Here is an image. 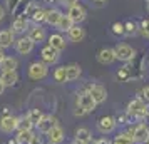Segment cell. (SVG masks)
Instances as JSON below:
<instances>
[{"label": "cell", "mask_w": 149, "mask_h": 144, "mask_svg": "<svg viewBox=\"0 0 149 144\" xmlns=\"http://www.w3.org/2000/svg\"><path fill=\"white\" fill-rule=\"evenodd\" d=\"M127 116L129 119H134V121H142L146 116H149V107L148 104L144 102L142 99H132L131 102L127 104Z\"/></svg>", "instance_id": "1"}, {"label": "cell", "mask_w": 149, "mask_h": 144, "mask_svg": "<svg viewBox=\"0 0 149 144\" xmlns=\"http://www.w3.org/2000/svg\"><path fill=\"white\" fill-rule=\"evenodd\" d=\"M47 74H49V67L44 62H32L29 65V77L32 81H42V79L47 77Z\"/></svg>", "instance_id": "2"}, {"label": "cell", "mask_w": 149, "mask_h": 144, "mask_svg": "<svg viewBox=\"0 0 149 144\" xmlns=\"http://www.w3.org/2000/svg\"><path fill=\"white\" fill-rule=\"evenodd\" d=\"M95 106H97V102L94 101V97L91 96V92H89V90H82L81 94L77 96V107L84 109L86 112L94 111Z\"/></svg>", "instance_id": "3"}, {"label": "cell", "mask_w": 149, "mask_h": 144, "mask_svg": "<svg viewBox=\"0 0 149 144\" xmlns=\"http://www.w3.org/2000/svg\"><path fill=\"white\" fill-rule=\"evenodd\" d=\"M116 127H117V121L111 116H104L97 121V129H99L101 134H106V136L107 134H112L116 131Z\"/></svg>", "instance_id": "4"}, {"label": "cell", "mask_w": 149, "mask_h": 144, "mask_svg": "<svg viewBox=\"0 0 149 144\" xmlns=\"http://www.w3.org/2000/svg\"><path fill=\"white\" fill-rule=\"evenodd\" d=\"M114 54H116V59L127 62V61H131V59H134L136 50L131 47V45H127V44H119V45L114 47Z\"/></svg>", "instance_id": "5"}, {"label": "cell", "mask_w": 149, "mask_h": 144, "mask_svg": "<svg viewBox=\"0 0 149 144\" xmlns=\"http://www.w3.org/2000/svg\"><path fill=\"white\" fill-rule=\"evenodd\" d=\"M14 45H15V50H17L20 55H29L32 50H34L35 42L27 35V37H20L19 40H15Z\"/></svg>", "instance_id": "6"}, {"label": "cell", "mask_w": 149, "mask_h": 144, "mask_svg": "<svg viewBox=\"0 0 149 144\" xmlns=\"http://www.w3.org/2000/svg\"><path fill=\"white\" fill-rule=\"evenodd\" d=\"M19 127V117L15 116H3L0 119V131L3 134H12Z\"/></svg>", "instance_id": "7"}, {"label": "cell", "mask_w": 149, "mask_h": 144, "mask_svg": "<svg viewBox=\"0 0 149 144\" xmlns=\"http://www.w3.org/2000/svg\"><path fill=\"white\" fill-rule=\"evenodd\" d=\"M134 143L136 144H148L149 143V126L139 122L134 126Z\"/></svg>", "instance_id": "8"}, {"label": "cell", "mask_w": 149, "mask_h": 144, "mask_svg": "<svg viewBox=\"0 0 149 144\" xmlns=\"http://www.w3.org/2000/svg\"><path fill=\"white\" fill-rule=\"evenodd\" d=\"M87 90L91 92V96L94 97V101L97 104L104 102V101L107 99V90H106V87L101 86V84H92V86H89Z\"/></svg>", "instance_id": "9"}, {"label": "cell", "mask_w": 149, "mask_h": 144, "mask_svg": "<svg viewBox=\"0 0 149 144\" xmlns=\"http://www.w3.org/2000/svg\"><path fill=\"white\" fill-rule=\"evenodd\" d=\"M40 57H42V61H44V64H47V65L55 64V62L59 61V50H55L50 45H45L40 50Z\"/></svg>", "instance_id": "10"}, {"label": "cell", "mask_w": 149, "mask_h": 144, "mask_svg": "<svg viewBox=\"0 0 149 144\" xmlns=\"http://www.w3.org/2000/svg\"><path fill=\"white\" fill-rule=\"evenodd\" d=\"M55 126H57V119H55L54 116H44V117H42V121L37 124L35 127L39 129L40 134H49Z\"/></svg>", "instance_id": "11"}, {"label": "cell", "mask_w": 149, "mask_h": 144, "mask_svg": "<svg viewBox=\"0 0 149 144\" xmlns=\"http://www.w3.org/2000/svg\"><path fill=\"white\" fill-rule=\"evenodd\" d=\"M15 44V34L10 29H3L0 30V49H8Z\"/></svg>", "instance_id": "12"}, {"label": "cell", "mask_w": 149, "mask_h": 144, "mask_svg": "<svg viewBox=\"0 0 149 144\" xmlns=\"http://www.w3.org/2000/svg\"><path fill=\"white\" fill-rule=\"evenodd\" d=\"M67 15L74 20V24L77 22H82L84 19H86V10H84V7L82 5H79V3H74L72 7H69V12H67Z\"/></svg>", "instance_id": "13"}, {"label": "cell", "mask_w": 149, "mask_h": 144, "mask_svg": "<svg viewBox=\"0 0 149 144\" xmlns=\"http://www.w3.org/2000/svg\"><path fill=\"white\" fill-rule=\"evenodd\" d=\"M112 144H136L134 143V127H131V129L124 131L121 134H117V136L114 137Z\"/></svg>", "instance_id": "14"}, {"label": "cell", "mask_w": 149, "mask_h": 144, "mask_svg": "<svg viewBox=\"0 0 149 144\" xmlns=\"http://www.w3.org/2000/svg\"><path fill=\"white\" fill-rule=\"evenodd\" d=\"M64 137H65V132H64V129H62L59 124L47 134L49 144H61L62 141H64Z\"/></svg>", "instance_id": "15"}, {"label": "cell", "mask_w": 149, "mask_h": 144, "mask_svg": "<svg viewBox=\"0 0 149 144\" xmlns=\"http://www.w3.org/2000/svg\"><path fill=\"white\" fill-rule=\"evenodd\" d=\"M27 27H29L27 19H25L24 15H17V19L12 22V27H10V30H12L14 34H22V32H25V30H27Z\"/></svg>", "instance_id": "16"}, {"label": "cell", "mask_w": 149, "mask_h": 144, "mask_svg": "<svg viewBox=\"0 0 149 144\" xmlns=\"http://www.w3.org/2000/svg\"><path fill=\"white\" fill-rule=\"evenodd\" d=\"M97 61L101 62L102 65H109L116 61V54H114V49H102L99 55H97Z\"/></svg>", "instance_id": "17"}, {"label": "cell", "mask_w": 149, "mask_h": 144, "mask_svg": "<svg viewBox=\"0 0 149 144\" xmlns=\"http://www.w3.org/2000/svg\"><path fill=\"white\" fill-rule=\"evenodd\" d=\"M29 37L37 44V42H44L45 40V29H42V25H34L32 29H29Z\"/></svg>", "instance_id": "18"}, {"label": "cell", "mask_w": 149, "mask_h": 144, "mask_svg": "<svg viewBox=\"0 0 149 144\" xmlns=\"http://www.w3.org/2000/svg\"><path fill=\"white\" fill-rule=\"evenodd\" d=\"M49 45L61 52V50L65 49V39L61 34H52V35H49Z\"/></svg>", "instance_id": "19"}, {"label": "cell", "mask_w": 149, "mask_h": 144, "mask_svg": "<svg viewBox=\"0 0 149 144\" xmlns=\"http://www.w3.org/2000/svg\"><path fill=\"white\" fill-rule=\"evenodd\" d=\"M62 15H64V14H62L61 10H57V8L47 10V12H45V22H47L49 25H54V27H57V24L61 22Z\"/></svg>", "instance_id": "20"}, {"label": "cell", "mask_w": 149, "mask_h": 144, "mask_svg": "<svg viewBox=\"0 0 149 144\" xmlns=\"http://www.w3.org/2000/svg\"><path fill=\"white\" fill-rule=\"evenodd\" d=\"M17 67H19L17 59H15V57H8V55L2 61V64H0V70H2V72H14V70H17Z\"/></svg>", "instance_id": "21"}, {"label": "cell", "mask_w": 149, "mask_h": 144, "mask_svg": "<svg viewBox=\"0 0 149 144\" xmlns=\"http://www.w3.org/2000/svg\"><path fill=\"white\" fill-rule=\"evenodd\" d=\"M0 81L3 82L5 87H12L15 84L19 82V76H17V70L14 72H2V76H0Z\"/></svg>", "instance_id": "22"}, {"label": "cell", "mask_w": 149, "mask_h": 144, "mask_svg": "<svg viewBox=\"0 0 149 144\" xmlns=\"http://www.w3.org/2000/svg\"><path fill=\"white\" fill-rule=\"evenodd\" d=\"M67 35H69V40H70V42H81L82 39L86 37V32H84V29H82V27L74 25V27L67 32Z\"/></svg>", "instance_id": "23"}, {"label": "cell", "mask_w": 149, "mask_h": 144, "mask_svg": "<svg viewBox=\"0 0 149 144\" xmlns=\"http://www.w3.org/2000/svg\"><path fill=\"white\" fill-rule=\"evenodd\" d=\"M67 67V82H72V81H77L81 77V67L77 64H70V65H65Z\"/></svg>", "instance_id": "24"}, {"label": "cell", "mask_w": 149, "mask_h": 144, "mask_svg": "<svg viewBox=\"0 0 149 144\" xmlns=\"http://www.w3.org/2000/svg\"><path fill=\"white\" fill-rule=\"evenodd\" d=\"M72 27H74V20H72L69 15H62L61 22L57 24V29H59L61 32H69Z\"/></svg>", "instance_id": "25"}, {"label": "cell", "mask_w": 149, "mask_h": 144, "mask_svg": "<svg viewBox=\"0 0 149 144\" xmlns=\"http://www.w3.org/2000/svg\"><path fill=\"white\" fill-rule=\"evenodd\" d=\"M32 137H34V132L32 131H19V134H17L15 139H17L19 144H30Z\"/></svg>", "instance_id": "26"}, {"label": "cell", "mask_w": 149, "mask_h": 144, "mask_svg": "<svg viewBox=\"0 0 149 144\" xmlns=\"http://www.w3.org/2000/svg\"><path fill=\"white\" fill-rule=\"evenodd\" d=\"M75 139L81 141V143H89L91 141V131L87 127H79L75 131Z\"/></svg>", "instance_id": "27"}, {"label": "cell", "mask_w": 149, "mask_h": 144, "mask_svg": "<svg viewBox=\"0 0 149 144\" xmlns=\"http://www.w3.org/2000/svg\"><path fill=\"white\" fill-rule=\"evenodd\" d=\"M54 79L57 81V82H67V67H57L54 72Z\"/></svg>", "instance_id": "28"}, {"label": "cell", "mask_w": 149, "mask_h": 144, "mask_svg": "<svg viewBox=\"0 0 149 144\" xmlns=\"http://www.w3.org/2000/svg\"><path fill=\"white\" fill-rule=\"evenodd\" d=\"M32 127H34V124L29 119V116L19 117V127H17L19 131H32Z\"/></svg>", "instance_id": "29"}, {"label": "cell", "mask_w": 149, "mask_h": 144, "mask_svg": "<svg viewBox=\"0 0 149 144\" xmlns=\"http://www.w3.org/2000/svg\"><path fill=\"white\" fill-rule=\"evenodd\" d=\"M37 10H39V5H37L35 2H29L27 5H25V8H24V14H22V15H25V19H27V17L32 19Z\"/></svg>", "instance_id": "30"}, {"label": "cell", "mask_w": 149, "mask_h": 144, "mask_svg": "<svg viewBox=\"0 0 149 144\" xmlns=\"http://www.w3.org/2000/svg\"><path fill=\"white\" fill-rule=\"evenodd\" d=\"M27 116H29V119L32 121V124H34V126H37V124H39V122L42 121L44 114H42V112H40L39 109H32V111H30V112L27 114Z\"/></svg>", "instance_id": "31"}, {"label": "cell", "mask_w": 149, "mask_h": 144, "mask_svg": "<svg viewBox=\"0 0 149 144\" xmlns=\"http://www.w3.org/2000/svg\"><path fill=\"white\" fill-rule=\"evenodd\" d=\"M45 12H47V10H42V8H39V10L34 14L32 20H34L35 25H40L42 22H45Z\"/></svg>", "instance_id": "32"}, {"label": "cell", "mask_w": 149, "mask_h": 144, "mask_svg": "<svg viewBox=\"0 0 149 144\" xmlns=\"http://www.w3.org/2000/svg\"><path fill=\"white\" fill-rule=\"evenodd\" d=\"M112 32L116 35H124L126 34V27L122 24H119V22H116V24H112Z\"/></svg>", "instance_id": "33"}, {"label": "cell", "mask_w": 149, "mask_h": 144, "mask_svg": "<svg viewBox=\"0 0 149 144\" xmlns=\"http://www.w3.org/2000/svg\"><path fill=\"white\" fill-rule=\"evenodd\" d=\"M22 0H7V7L8 10H12V12H15L17 8H19V5H20Z\"/></svg>", "instance_id": "34"}, {"label": "cell", "mask_w": 149, "mask_h": 144, "mask_svg": "<svg viewBox=\"0 0 149 144\" xmlns=\"http://www.w3.org/2000/svg\"><path fill=\"white\" fill-rule=\"evenodd\" d=\"M141 32L144 37H149V20H144L141 24Z\"/></svg>", "instance_id": "35"}, {"label": "cell", "mask_w": 149, "mask_h": 144, "mask_svg": "<svg viewBox=\"0 0 149 144\" xmlns=\"http://www.w3.org/2000/svg\"><path fill=\"white\" fill-rule=\"evenodd\" d=\"M126 32H129V34H134V32H136V25L132 24V22L126 24Z\"/></svg>", "instance_id": "36"}, {"label": "cell", "mask_w": 149, "mask_h": 144, "mask_svg": "<svg viewBox=\"0 0 149 144\" xmlns=\"http://www.w3.org/2000/svg\"><path fill=\"white\" fill-rule=\"evenodd\" d=\"M30 144H42V136H39V134H34V137H32Z\"/></svg>", "instance_id": "37"}, {"label": "cell", "mask_w": 149, "mask_h": 144, "mask_svg": "<svg viewBox=\"0 0 149 144\" xmlns=\"http://www.w3.org/2000/svg\"><path fill=\"white\" fill-rule=\"evenodd\" d=\"M95 144H112V141L107 139V137H101V139H97V141H95Z\"/></svg>", "instance_id": "38"}, {"label": "cell", "mask_w": 149, "mask_h": 144, "mask_svg": "<svg viewBox=\"0 0 149 144\" xmlns=\"http://www.w3.org/2000/svg\"><path fill=\"white\" fill-rule=\"evenodd\" d=\"M74 114H75V116H84V114H87V112H86L84 109H81V107H75Z\"/></svg>", "instance_id": "39"}, {"label": "cell", "mask_w": 149, "mask_h": 144, "mask_svg": "<svg viewBox=\"0 0 149 144\" xmlns=\"http://www.w3.org/2000/svg\"><path fill=\"white\" fill-rule=\"evenodd\" d=\"M3 17H5V8H3L2 5H0V22L3 20Z\"/></svg>", "instance_id": "40"}, {"label": "cell", "mask_w": 149, "mask_h": 144, "mask_svg": "<svg viewBox=\"0 0 149 144\" xmlns=\"http://www.w3.org/2000/svg\"><path fill=\"white\" fill-rule=\"evenodd\" d=\"M144 96H146V101L149 102V86L146 87V89H144Z\"/></svg>", "instance_id": "41"}, {"label": "cell", "mask_w": 149, "mask_h": 144, "mask_svg": "<svg viewBox=\"0 0 149 144\" xmlns=\"http://www.w3.org/2000/svg\"><path fill=\"white\" fill-rule=\"evenodd\" d=\"M5 57H7V55L3 54V49H0V64H2V61H3Z\"/></svg>", "instance_id": "42"}, {"label": "cell", "mask_w": 149, "mask_h": 144, "mask_svg": "<svg viewBox=\"0 0 149 144\" xmlns=\"http://www.w3.org/2000/svg\"><path fill=\"white\" fill-rule=\"evenodd\" d=\"M3 90H5V86H3V82H2V81H0V96L3 94Z\"/></svg>", "instance_id": "43"}, {"label": "cell", "mask_w": 149, "mask_h": 144, "mask_svg": "<svg viewBox=\"0 0 149 144\" xmlns=\"http://www.w3.org/2000/svg\"><path fill=\"white\" fill-rule=\"evenodd\" d=\"M72 144H87V143H81V141H77V139H75V141H74Z\"/></svg>", "instance_id": "44"}, {"label": "cell", "mask_w": 149, "mask_h": 144, "mask_svg": "<svg viewBox=\"0 0 149 144\" xmlns=\"http://www.w3.org/2000/svg\"><path fill=\"white\" fill-rule=\"evenodd\" d=\"M94 2H97V3H102V2H106V0H94Z\"/></svg>", "instance_id": "45"}, {"label": "cell", "mask_w": 149, "mask_h": 144, "mask_svg": "<svg viewBox=\"0 0 149 144\" xmlns=\"http://www.w3.org/2000/svg\"><path fill=\"white\" fill-rule=\"evenodd\" d=\"M87 144H95V141H94V143H91V141H89V143Z\"/></svg>", "instance_id": "46"}, {"label": "cell", "mask_w": 149, "mask_h": 144, "mask_svg": "<svg viewBox=\"0 0 149 144\" xmlns=\"http://www.w3.org/2000/svg\"><path fill=\"white\" fill-rule=\"evenodd\" d=\"M148 10H149V2H148Z\"/></svg>", "instance_id": "47"}, {"label": "cell", "mask_w": 149, "mask_h": 144, "mask_svg": "<svg viewBox=\"0 0 149 144\" xmlns=\"http://www.w3.org/2000/svg\"><path fill=\"white\" fill-rule=\"evenodd\" d=\"M148 144H149V143H148Z\"/></svg>", "instance_id": "48"}]
</instances>
